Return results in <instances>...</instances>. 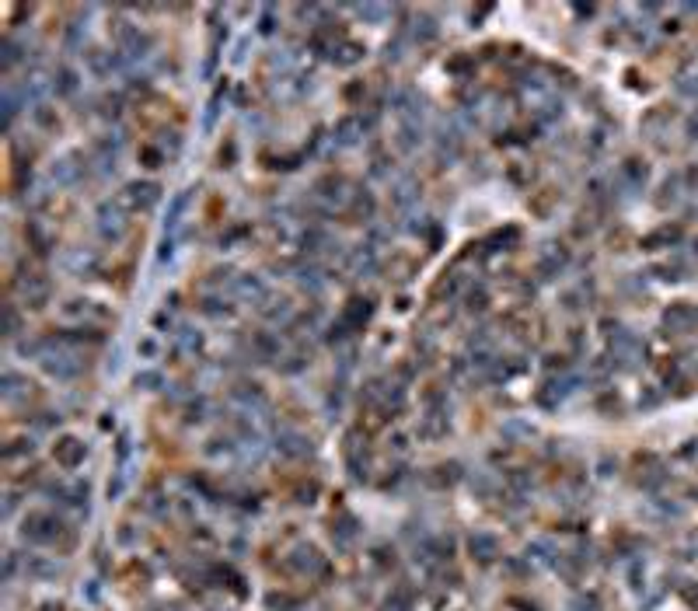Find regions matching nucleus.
Wrapping results in <instances>:
<instances>
[{
  "label": "nucleus",
  "mask_w": 698,
  "mask_h": 611,
  "mask_svg": "<svg viewBox=\"0 0 698 611\" xmlns=\"http://www.w3.org/2000/svg\"><path fill=\"white\" fill-rule=\"evenodd\" d=\"M60 534H63V521L49 510H32L25 517V528H21V538L32 541V545H53Z\"/></svg>",
  "instance_id": "1"
},
{
  "label": "nucleus",
  "mask_w": 698,
  "mask_h": 611,
  "mask_svg": "<svg viewBox=\"0 0 698 611\" xmlns=\"http://www.w3.org/2000/svg\"><path fill=\"white\" fill-rule=\"evenodd\" d=\"M161 203V185L158 182H129L119 193V206L129 213H151Z\"/></svg>",
  "instance_id": "2"
},
{
  "label": "nucleus",
  "mask_w": 698,
  "mask_h": 611,
  "mask_svg": "<svg viewBox=\"0 0 698 611\" xmlns=\"http://www.w3.org/2000/svg\"><path fill=\"white\" fill-rule=\"evenodd\" d=\"M39 364H42V370H45L49 377H56V381H74V377L81 374V360H77L70 350H45Z\"/></svg>",
  "instance_id": "3"
},
{
  "label": "nucleus",
  "mask_w": 698,
  "mask_h": 611,
  "mask_svg": "<svg viewBox=\"0 0 698 611\" xmlns=\"http://www.w3.org/2000/svg\"><path fill=\"white\" fill-rule=\"evenodd\" d=\"M116 42H119V53H123L126 60H140L154 45V39L147 32H140L136 25H126V21H119V28H116Z\"/></svg>",
  "instance_id": "4"
},
{
  "label": "nucleus",
  "mask_w": 698,
  "mask_h": 611,
  "mask_svg": "<svg viewBox=\"0 0 698 611\" xmlns=\"http://www.w3.org/2000/svg\"><path fill=\"white\" fill-rule=\"evenodd\" d=\"M287 566L297 573H304V576H315V573L325 570V556L315 548V545H297L293 552L287 556Z\"/></svg>",
  "instance_id": "5"
},
{
  "label": "nucleus",
  "mask_w": 698,
  "mask_h": 611,
  "mask_svg": "<svg viewBox=\"0 0 698 611\" xmlns=\"http://www.w3.org/2000/svg\"><path fill=\"white\" fill-rule=\"evenodd\" d=\"M98 231H102V238H112V242H119L126 234V220H123V206H119V200L98 206Z\"/></svg>",
  "instance_id": "6"
},
{
  "label": "nucleus",
  "mask_w": 698,
  "mask_h": 611,
  "mask_svg": "<svg viewBox=\"0 0 698 611\" xmlns=\"http://www.w3.org/2000/svg\"><path fill=\"white\" fill-rule=\"evenodd\" d=\"M53 458H56V465L60 468H77L84 458H87V444L84 440H77V437H60L56 444H53Z\"/></svg>",
  "instance_id": "7"
},
{
  "label": "nucleus",
  "mask_w": 698,
  "mask_h": 611,
  "mask_svg": "<svg viewBox=\"0 0 698 611\" xmlns=\"http://www.w3.org/2000/svg\"><path fill=\"white\" fill-rule=\"evenodd\" d=\"M349 185H346V178L342 175H325V178H318L315 182V200H322V203H329V206H335V203H346L349 200V193H346Z\"/></svg>",
  "instance_id": "8"
},
{
  "label": "nucleus",
  "mask_w": 698,
  "mask_h": 611,
  "mask_svg": "<svg viewBox=\"0 0 698 611\" xmlns=\"http://www.w3.org/2000/svg\"><path fill=\"white\" fill-rule=\"evenodd\" d=\"M370 318H373V301L370 297H349V304L342 308V318L339 322L346 328H353V332H360Z\"/></svg>",
  "instance_id": "9"
},
{
  "label": "nucleus",
  "mask_w": 698,
  "mask_h": 611,
  "mask_svg": "<svg viewBox=\"0 0 698 611\" xmlns=\"http://www.w3.org/2000/svg\"><path fill=\"white\" fill-rule=\"evenodd\" d=\"M364 133H367L364 116H346V119L335 122L332 140H335V147H353V144H360V136H364Z\"/></svg>",
  "instance_id": "10"
},
{
  "label": "nucleus",
  "mask_w": 698,
  "mask_h": 611,
  "mask_svg": "<svg viewBox=\"0 0 698 611\" xmlns=\"http://www.w3.org/2000/svg\"><path fill=\"white\" fill-rule=\"evenodd\" d=\"M276 450H280L283 458H307V454H311V437L300 433V430H280Z\"/></svg>",
  "instance_id": "11"
},
{
  "label": "nucleus",
  "mask_w": 698,
  "mask_h": 611,
  "mask_svg": "<svg viewBox=\"0 0 698 611\" xmlns=\"http://www.w3.org/2000/svg\"><path fill=\"white\" fill-rule=\"evenodd\" d=\"M468 552H471V559H479V563H493L496 556H499V538L489 534V531H475V534L468 538Z\"/></svg>",
  "instance_id": "12"
},
{
  "label": "nucleus",
  "mask_w": 698,
  "mask_h": 611,
  "mask_svg": "<svg viewBox=\"0 0 698 611\" xmlns=\"http://www.w3.org/2000/svg\"><path fill=\"white\" fill-rule=\"evenodd\" d=\"M81 158L77 154H67V158H60V161L53 164V178H56V185H77L84 178V164H77Z\"/></svg>",
  "instance_id": "13"
},
{
  "label": "nucleus",
  "mask_w": 698,
  "mask_h": 611,
  "mask_svg": "<svg viewBox=\"0 0 698 611\" xmlns=\"http://www.w3.org/2000/svg\"><path fill=\"white\" fill-rule=\"evenodd\" d=\"M251 353H255L258 360H276V357H280V335H273V332H255V335H251Z\"/></svg>",
  "instance_id": "14"
},
{
  "label": "nucleus",
  "mask_w": 698,
  "mask_h": 611,
  "mask_svg": "<svg viewBox=\"0 0 698 611\" xmlns=\"http://www.w3.org/2000/svg\"><path fill=\"white\" fill-rule=\"evenodd\" d=\"M457 479H461V465H457V461L437 465V468H430V475H426V482L433 489H451Z\"/></svg>",
  "instance_id": "15"
},
{
  "label": "nucleus",
  "mask_w": 698,
  "mask_h": 611,
  "mask_svg": "<svg viewBox=\"0 0 698 611\" xmlns=\"http://www.w3.org/2000/svg\"><path fill=\"white\" fill-rule=\"evenodd\" d=\"M67 269H70L74 276H91V273L98 269V255H94L91 248H87V252L77 248V252H70V255H67Z\"/></svg>",
  "instance_id": "16"
},
{
  "label": "nucleus",
  "mask_w": 698,
  "mask_h": 611,
  "mask_svg": "<svg viewBox=\"0 0 698 611\" xmlns=\"http://www.w3.org/2000/svg\"><path fill=\"white\" fill-rule=\"evenodd\" d=\"M77 87H81V77H77L74 67H56V74H53V91L56 94L70 98V94H77Z\"/></svg>",
  "instance_id": "17"
},
{
  "label": "nucleus",
  "mask_w": 698,
  "mask_h": 611,
  "mask_svg": "<svg viewBox=\"0 0 698 611\" xmlns=\"http://www.w3.org/2000/svg\"><path fill=\"white\" fill-rule=\"evenodd\" d=\"M447 430H451L447 416H444V412H430V416L422 419V426H419V437H426V440H440V437H447Z\"/></svg>",
  "instance_id": "18"
},
{
  "label": "nucleus",
  "mask_w": 698,
  "mask_h": 611,
  "mask_svg": "<svg viewBox=\"0 0 698 611\" xmlns=\"http://www.w3.org/2000/svg\"><path fill=\"white\" fill-rule=\"evenodd\" d=\"M663 322H667V328H692L698 322V311L695 308H688V304H674L667 315H663Z\"/></svg>",
  "instance_id": "19"
},
{
  "label": "nucleus",
  "mask_w": 698,
  "mask_h": 611,
  "mask_svg": "<svg viewBox=\"0 0 698 611\" xmlns=\"http://www.w3.org/2000/svg\"><path fill=\"white\" fill-rule=\"evenodd\" d=\"M238 293H241V297H248L251 304H258V301H266V297H269L266 283H262L258 276H251V273H248V276H238Z\"/></svg>",
  "instance_id": "20"
},
{
  "label": "nucleus",
  "mask_w": 698,
  "mask_h": 611,
  "mask_svg": "<svg viewBox=\"0 0 698 611\" xmlns=\"http://www.w3.org/2000/svg\"><path fill=\"white\" fill-rule=\"evenodd\" d=\"M621 178L632 185V189H643L646 185V178H650V168L643 161H636V158H628V161L621 164Z\"/></svg>",
  "instance_id": "21"
},
{
  "label": "nucleus",
  "mask_w": 698,
  "mask_h": 611,
  "mask_svg": "<svg viewBox=\"0 0 698 611\" xmlns=\"http://www.w3.org/2000/svg\"><path fill=\"white\" fill-rule=\"evenodd\" d=\"M25 573H28L32 580H53V576H60V566H56L53 559H45V556H36V559L25 563Z\"/></svg>",
  "instance_id": "22"
},
{
  "label": "nucleus",
  "mask_w": 698,
  "mask_h": 611,
  "mask_svg": "<svg viewBox=\"0 0 698 611\" xmlns=\"http://www.w3.org/2000/svg\"><path fill=\"white\" fill-rule=\"evenodd\" d=\"M364 53H367V49H364L360 42L342 39V42H339V49H335V56H332V63H339V67H353V63H356Z\"/></svg>",
  "instance_id": "23"
},
{
  "label": "nucleus",
  "mask_w": 698,
  "mask_h": 611,
  "mask_svg": "<svg viewBox=\"0 0 698 611\" xmlns=\"http://www.w3.org/2000/svg\"><path fill=\"white\" fill-rule=\"evenodd\" d=\"M332 538H335V545H353V538H356V517H349V514H342L335 524H332Z\"/></svg>",
  "instance_id": "24"
},
{
  "label": "nucleus",
  "mask_w": 698,
  "mask_h": 611,
  "mask_svg": "<svg viewBox=\"0 0 698 611\" xmlns=\"http://www.w3.org/2000/svg\"><path fill=\"white\" fill-rule=\"evenodd\" d=\"M258 311H262V318H269V322L287 318V315H290V301H287V297H266V304H258Z\"/></svg>",
  "instance_id": "25"
},
{
  "label": "nucleus",
  "mask_w": 698,
  "mask_h": 611,
  "mask_svg": "<svg viewBox=\"0 0 698 611\" xmlns=\"http://www.w3.org/2000/svg\"><path fill=\"white\" fill-rule=\"evenodd\" d=\"M381 611H412V594L405 590V587H395V590L384 598Z\"/></svg>",
  "instance_id": "26"
},
{
  "label": "nucleus",
  "mask_w": 698,
  "mask_h": 611,
  "mask_svg": "<svg viewBox=\"0 0 698 611\" xmlns=\"http://www.w3.org/2000/svg\"><path fill=\"white\" fill-rule=\"evenodd\" d=\"M25 234H28V242L36 244V252H39V255H49V248H53V242H49V234L42 231V224H39V220H28V227H25Z\"/></svg>",
  "instance_id": "27"
},
{
  "label": "nucleus",
  "mask_w": 698,
  "mask_h": 611,
  "mask_svg": "<svg viewBox=\"0 0 698 611\" xmlns=\"http://www.w3.org/2000/svg\"><path fill=\"white\" fill-rule=\"evenodd\" d=\"M178 346H182L189 357H200V353H203V335H200L196 328H182V332H178Z\"/></svg>",
  "instance_id": "28"
},
{
  "label": "nucleus",
  "mask_w": 698,
  "mask_h": 611,
  "mask_svg": "<svg viewBox=\"0 0 698 611\" xmlns=\"http://www.w3.org/2000/svg\"><path fill=\"white\" fill-rule=\"evenodd\" d=\"M234 399L245 402V406H266V395H262L258 384H238V388H234Z\"/></svg>",
  "instance_id": "29"
},
{
  "label": "nucleus",
  "mask_w": 698,
  "mask_h": 611,
  "mask_svg": "<svg viewBox=\"0 0 698 611\" xmlns=\"http://www.w3.org/2000/svg\"><path fill=\"white\" fill-rule=\"evenodd\" d=\"M373 210H377V203H373V196H370L367 189H360V193H353V213H356V217H364V220H370V217H373Z\"/></svg>",
  "instance_id": "30"
},
{
  "label": "nucleus",
  "mask_w": 698,
  "mask_h": 611,
  "mask_svg": "<svg viewBox=\"0 0 698 611\" xmlns=\"http://www.w3.org/2000/svg\"><path fill=\"white\" fill-rule=\"evenodd\" d=\"M136 388H143V391H161V388H165V374H161V370H140V374H136Z\"/></svg>",
  "instance_id": "31"
},
{
  "label": "nucleus",
  "mask_w": 698,
  "mask_h": 611,
  "mask_svg": "<svg viewBox=\"0 0 698 611\" xmlns=\"http://www.w3.org/2000/svg\"><path fill=\"white\" fill-rule=\"evenodd\" d=\"M28 381L21 377V374H14V370H4V399L7 402H14L18 395H21V388H25Z\"/></svg>",
  "instance_id": "32"
},
{
  "label": "nucleus",
  "mask_w": 698,
  "mask_h": 611,
  "mask_svg": "<svg viewBox=\"0 0 698 611\" xmlns=\"http://www.w3.org/2000/svg\"><path fill=\"white\" fill-rule=\"evenodd\" d=\"M297 283L304 286V290H322L325 280H322V269H315V266H304V269H297Z\"/></svg>",
  "instance_id": "33"
},
{
  "label": "nucleus",
  "mask_w": 698,
  "mask_h": 611,
  "mask_svg": "<svg viewBox=\"0 0 698 611\" xmlns=\"http://www.w3.org/2000/svg\"><path fill=\"white\" fill-rule=\"evenodd\" d=\"M200 311L209 315V318H227V315H231V304H227L224 297H206L203 304H200Z\"/></svg>",
  "instance_id": "34"
},
{
  "label": "nucleus",
  "mask_w": 698,
  "mask_h": 611,
  "mask_svg": "<svg viewBox=\"0 0 698 611\" xmlns=\"http://www.w3.org/2000/svg\"><path fill=\"white\" fill-rule=\"evenodd\" d=\"M353 266H356V273H373V269H377V255H373L370 244H364V248L353 255Z\"/></svg>",
  "instance_id": "35"
},
{
  "label": "nucleus",
  "mask_w": 698,
  "mask_h": 611,
  "mask_svg": "<svg viewBox=\"0 0 698 611\" xmlns=\"http://www.w3.org/2000/svg\"><path fill=\"white\" fill-rule=\"evenodd\" d=\"M528 559H538V563H555V548L548 541H531L528 545Z\"/></svg>",
  "instance_id": "36"
},
{
  "label": "nucleus",
  "mask_w": 698,
  "mask_h": 611,
  "mask_svg": "<svg viewBox=\"0 0 698 611\" xmlns=\"http://www.w3.org/2000/svg\"><path fill=\"white\" fill-rule=\"evenodd\" d=\"M18 60H21V42L4 39V56H0V63H4V70H11V67H14Z\"/></svg>",
  "instance_id": "37"
},
{
  "label": "nucleus",
  "mask_w": 698,
  "mask_h": 611,
  "mask_svg": "<svg viewBox=\"0 0 698 611\" xmlns=\"http://www.w3.org/2000/svg\"><path fill=\"white\" fill-rule=\"evenodd\" d=\"M398 136H402V140H398V144H402V151H412V147L419 144V126L402 122V126H398Z\"/></svg>",
  "instance_id": "38"
},
{
  "label": "nucleus",
  "mask_w": 698,
  "mask_h": 611,
  "mask_svg": "<svg viewBox=\"0 0 698 611\" xmlns=\"http://www.w3.org/2000/svg\"><path fill=\"white\" fill-rule=\"evenodd\" d=\"M185 206H189V193H182V196H175V203H171V213H168V220H165V227L171 231L175 224H178V217L185 213Z\"/></svg>",
  "instance_id": "39"
},
{
  "label": "nucleus",
  "mask_w": 698,
  "mask_h": 611,
  "mask_svg": "<svg viewBox=\"0 0 698 611\" xmlns=\"http://www.w3.org/2000/svg\"><path fill=\"white\" fill-rule=\"evenodd\" d=\"M677 238H681V231H677V227H660L657 234H650L643 244H646V248H657L660 242H677Z\"/></svg>",
  "instance_id": "40"
},
{
  "label": "nucleus",
  "mask_w": 698,
  "mask_h": 611,
  "mask_svg": "<svg viewBox=\"0 0 698 611\" xmlns=\"http://www.w3.org/2000/svg\"><path fill=\"white\" fill-rule=\"evenodd\" d=\"M486 304H489V293H486V286H475V290H468V311H486Z\"/></svg>",
  "instance_id": "41"
},
{
  "label": "nucleus",
  "mask_w": 698,
  "mask_h": 611,
  "mask_svg": "<svg viewBox=\"0 0 698 611\" xmlns=\"http://www.w3.org/2000/svg\"><path fill=\"white\" fill-rule=\"evenodd\" d=\"M18 332H21V315L7 304V311H4V335H11V339H14Z\"/></svg>",
  "instance_id": "42"
},
{
  "label": "nucleus",
  "mask_w": 698,
  "mask_h": 611,
  "mask_svg": "<svg viewBox=\"0 0 698 611\" xmlns=\"http://www.w3.org/2000/svg\"><path fill=\"white\" fill-rule=\"evenodd\" d=\"M503 433H506V437H534V426L520 423V419H510V423L503 426Z\"/></svg>",
  "instance_id": "43"
},
{
  "label": "nucleus",
  "mask_w": 698,
  "mask_h": 611,
  "mask_svg": "<svg viewBox=\"0 0 698 611\" xmlns=\"http://www.w3.org/2000/svg\"><path fill=\"white\" fill-rule=\"evenodd\" d=\"M36 122H39L42 129H56L60 126V119L49 112V105H36Z\"/></svg>",
  "instance_id": "44"
},
{
  "label": "nucleus",
  "mask_w": 698,
  "mask_h": 611,
  "mask_svg": "<svg viewBox=\"0 0 698 611\" xmlns=\"http://www.w3.org/2000/svg\"><path fill=\"white\" fill-rule=\"evenodd\" d=\"M433 36H437V25H433L430 18H419V21H415V39L430 42V39H433Z\"/></svg>",
  "instance_id": "45"
},
{
  "label": "nucleus",
  "mask_w": 698,
  "mask_h": 611,
  "mask_svg": "<svg viewBox=\"0 0 698 611\" xmlns=\"http://www.w3.org/2000/svg\"><path fill=\"white\" fill-rule=\"evenodd\" d=\"M415 200V182H402L398 185V196H395V203L398 206H409Z\"/></svg>",
  "instance_id": "46"
},
{
  "label": "nucleus",
  "mask_w": 698,
  "mask_h": 611,
  "mask_svg": "<svg viewBox=\"0 0 698 611\" xmlns=\"http://www.w3.org/2000/svg\"><path fill=\"white\" fill-rule=\"evenodd\" d=\"M360 11V18H370V21H381L384 14H388V7H377V4H367V7H356Z\"/></svg>",
  "instance_id": "47"
},
{
  "label": "nucleus",
  "mask_w": 698,
  "mask_h": 611,
  "mask_svg": "<svg viewBox=\"0 0 698 611\" xmlns=\"http://www.w3.org/2000/svg\"><path fill=\"white\" fill-rule=\"evenodd\" d=\"M25 450L32 454V440H14L11 448L4 450V458H14V454H25Z\"/></svg>",
  "instance_id": "48"
},
{
  "label": "nucleus",
  "mask_w": 698,
  "mask_h": 611,
  "mask_svg": "<svg viewBox=\"0 0 698 611\" xmlns=\"http://www.w3.org/2000/svg\"><path fill=\"white\" fill-rule=\"evenodd\" d=\"M140 154H143V161H147V168H161V151H154V147H143Z\"/></svg>",
  "instance_id": "49"
},
{
  "label": "nucleus",
  "mask_w": 698,
  "mask_h": 611,
  "mask_svg": "<svg viewBox=\"0 0 698 611\" xmlns=\"http://www.w3.org/2000/svg\"><path fill=\"white\" fill-rule=\"evenodd\" d=\"M573 611H597V601H594V598H576Z\"/></svg>",
  "instance_id": "50"
},
{
  "label": "nucleus",
  "mask_w": 698,
  "mask_h": 611,
  "mask_svg": "<svg viewBox=\"0 0 698 611\" xmlns=\"http://www.w3.org/2000/svg\"><path fill=\"white\" fill-rule=\"evenodd\" d=\"M123 486H126V475H119L116 482H109V499H119V496H123Z\"/></svg>",
  "instance_id": "51"
},
{
  "label": "nucleus",
  "mask_w": 698,
  "mask_h": 611,
  "mask_svg": "<svg viewBox=\"0 0 698 611\" xmlns=\"http://www.w3.org/2000/svg\"><path fill=\"white\" fill-rule=\"evenodd\" d=\"M273 28H276V25H273V11H266V14H262V25H258V32H262V36H273Z\"/></svg>",
  "instance_id": "52"
},
{
  "label": "nucleus",
  "mask_w": 698,
  "mask_h": 611,
  "mask_svg": "<svg viewBox=\"0 0 698 611\" xmlns=\"http://www.w3.org/2000/svg\"><path fill=\"white\" fill-rule=\"evenodd\" d=\"M136 350H140L143 357H154V353H158V342H154V339H143V342H140Z\"/></svg>",
  "instance_id": "53"
},
{
  "label": "nucleus",
  "mask_w": 698,
  "mask_h": 611,
  "mask_svg": "<svg viewBox=\"0 0 698 611\" xmlns=\"http://www.w3.org/2000/svg\"><path fill=\"white\" fill-rule=\"evenodd\" d=\"M14 570H18V563H14V556H7V566H4V580H11V576H14Z\"/></svg>",
  "instance_id": "54"
},
{
  "label": "nucleus",
  "mask_w": 698,
  "mask_h": 611,
  "mask_svg": "<svg viewBox=\"0 0 698 611\" xmlns=\"http://www.w3.org/2000/svg\"><path fill=\"white\" fill-rule=\"evenodd\" d=\"M14 507H18V496H7V503H4V517H11V514H14Z\"/></svg>",
  "instance_id": "55"
},
{
  "label": "nucleus",
  "mask_w": 698,
  "mask_h": 611,
  "mask_svg": "<svg viewBox=\"0 0 698 611\" xmlns=\"http://www.w3.org/2000/svg\"><path fill=\"white\" fill-rule=\"evenodd\" d=\"M688 136H692V140H698V112L692 116V119H688Z\"/></svg>",
  "instance_id": "56"
},
{
  "label": "nucleus",
  "mask_w": 698,
  "mask_h": 611,
  "mask_svg": "<svg viewBox=\"0 0 698 611\" xmlns=\"http://www.w3.org/2000/svg\"><path fill=\"white\" fill-rule=\"evenodd\" d=\"M688 178H692V185L698 189V168H692V171H688Z\"/></svg>",
  "instance_id": "57"
}]
</instances>
